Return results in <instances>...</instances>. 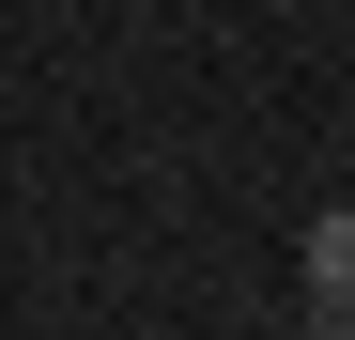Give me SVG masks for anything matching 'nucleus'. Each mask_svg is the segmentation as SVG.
Wrapping results in <instances>:
<instances>
[{
	"label": "nucleus",
	"instance_id": "obj_1",
	"mask_svg": "<svg viewBox=\"0 0 355 340\" xmlns=\"http://www.w3.org/2000/svg\"><path fill=\"white\" fill-rule=\"evenodd\" d=\"M309 309H324V325H355V201H324V216H309Z\"/></svg>",
	"mask_w": 355,
	"mask_h": 340
}]
</instances>
